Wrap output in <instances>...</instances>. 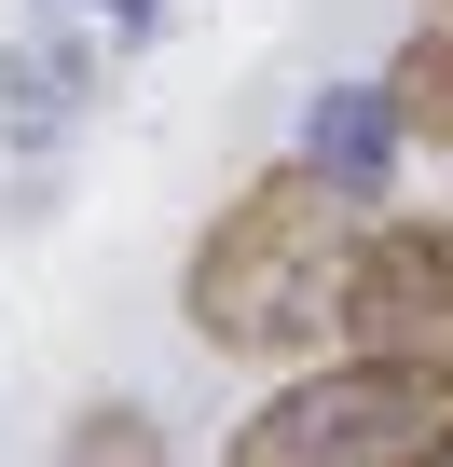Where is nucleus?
Masks as SVG:
<instances>
[{"mask_svg":"<svg viewBox=\"0 0 453 467\" xmlns=\"http://www.w3.org/2000/svg\"><path fill=\"white\" fill-rule=\"evenodd\" d=\"M344 275H357V192H330L316 165H275L206 220L179 317L206 358H303L344 330Z\"/></svg>","mask_w":453,"mask_h":467,"instance_id":"nucleus-1","label":"nucleus"},{"mask_svg":"<svg viewBox=\"0 0 453 467\" xmlns=\"http://www.w3.org/2000/svg\"><path fill=\"white\" fill-rule=\"evenodd\" d=\"M453 440V371H398V358H330L303 385H275L220 467H426Z\"/></svg>","mask_w":453,"mask_h":467,"instance_id":"nucleus-2","label":"nucleus"},{"mask_svg":"<svg viewBox=\"0 0 453 467\" xmlns=\"http://www.w3.org/2000/svg\"><path fill=\"white\" fill-rule=\"evenodd\" d=\"M344 358L453 371V220H385V234H357V275H344Z\"/></svg>","mask_w":453,"mask_h":467,"instance_id":"nucleus-3","label":"nucleus"},{"mask_svg":"<svg viewBox=\"0 0 453 467\" xmlns=\"http://www.w3.org/2000/svg\"><path fill=\"white\" fill-rule=\"evenodd\" d=\"M398 97L385 83H330L316 110H303V165L330 179V192H357V206H385V179H398Z\"/></svg>","mask_w":453,"mask_h":467,"instance_id":"nucleus-4","label":"nucleus"},{"mask_svg":"<svg viewBox=\"0 0 453 467\" xmlns=\"http://www.w3.org/2000/svg\"><path fill=\"white\" fill-rule=\"evenodd\" d=\"M56 467H165V426L138 412V399H97L83 426H69V453Z\"/></svg>","mask_w":453,"mask_h":467,"instance_id":"nucleus-5","label":"nucleus"},{"mask_svg":"<svg viewBox=\"0 0 453 467\" xmlns=\"http://www.w3.org/2000/svg\"><path fill=\"white\" fill-rule=\"evenodd\" d=\"M385 97H398V124H412V138H439V151H453V42H439V28L385 69Z\"/></svg>","mask_w":453,"mask_h":467,"instance_id":"nucleus-6","label":"nucleus"},{"mask_svg":"<svg viewBox=\"0 0 453 467\" xmlns=\"http://www.w3.org/2000/svg\"><path fill=\"white\" fill-rule=\"evenodd\" d=\"M97 15H124V28H138V15H151V0H97Z\"/></svg>","mask_w":453,"mask_h":467,"instance_id":"nucleus-7","label":"nucleus"},{"mask_svg":"<svg viewBox=\"0 0 453 467\" xmlns=\"http://www.w3.org/2000/svg\"><path fill=\"white\" fill-rule=\"evenodd\" d=\"M426 28H439V42H453V0H426Z\"/></svg>","mask_w":453,"mask_h":467,"instance_id":"nucleus-8","label":"nucleus"},{"mask_svg":"<svg viewBox=\"0 0 453 467\" xmlns=\"http://www.w3.org/2000/svg\"><path fill=\"white\" fill-rule=\"evenodd\" d=\"M426 467H453V440H439V453H426Z\"/></svg>","mask_w":453,"mask_h":467,"instance_id":"nucleus-9","label":"nucleus"}]
</instances>
